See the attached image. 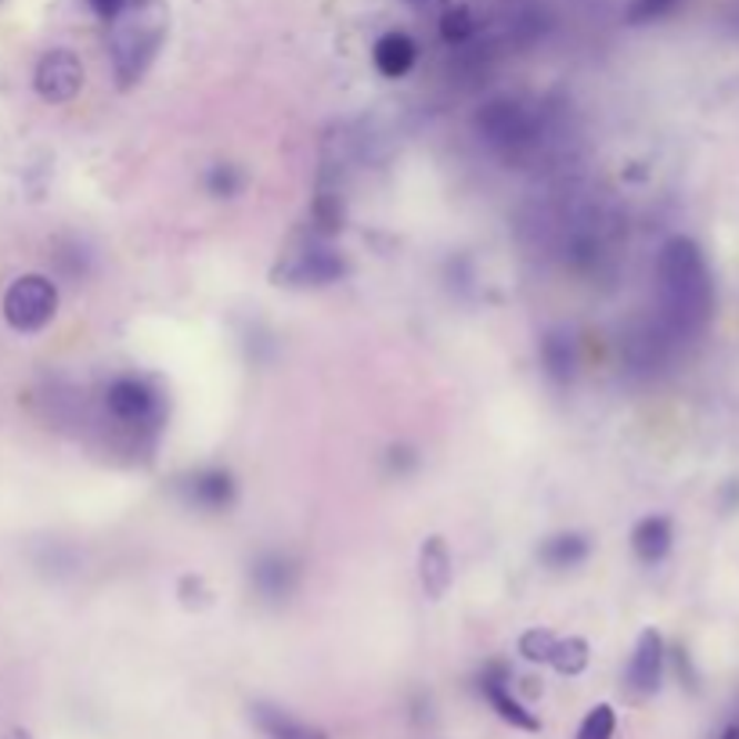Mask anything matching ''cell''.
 Here are the masks:
<instances>
[{"label":"cell","mask_w":739,"mask_h":739,"mask_svg":"<svg viewBox=\"0 0 739 739\" xmlns=\"http://www.w3.org/2000/svg\"><path fill=\"white\" fill-rule=\"evenodd\" d=\"M253 721L267 739H328L325 729L311 726V721H300L296 715L282 711V707L274 703H253Z\"/></svg>","instance_id":"4fadbf2b"},{"label":"cell","mask_w":739,"mask_h":739,"mask_svg":"<svg viewBox=\"0 0 739 739\" xmlns=\"http://www.w3.org/2000/svg\"><path fill=\"white\" fill-rule=\"evenodd\" d=\"M541 563L553 570H574L588 559V538L585 534H556L541 545Z\"/></svg>","instance_id":"e0dca14e"},{"label":"cell","mask_w":739,"mask_h":739,"mask_svg":"<svg viewBox=\"0 0 739 739\" xmlns=\"http://www.w3.org/2000/svg\"><path fill=\"white\" fill-rule=\"evenodd\" d=\"M452 553H447V541L441 538V534H433V538H426L423 553H418V581H423L426 596L429 599H444L447 588H452Z\"/></svg>","instance_id":"7c38bea8"},{"label":"cell","mask_w":739,"mask_h":739,"mask_svg":"<svg viewBox=\"0 0 739 739\" xmlns=\"http://www.w3.org/2000/svg\"><path fill=\"white\" fill-rule=\"evenodd\" d=\"M105 408L112 412L115 423H123V426H149V423H155V415H159V397L144 379L123 375V379L109 383Z\"/></svg>","instance_id":"5b68a950"},{"label":"cell","mask_w":739,"mask_h":739,"mask_svg":"<svg viewBox=\"0 0 739 739\" xmlns=\"http://www.w3.org/2000/svg\"><path fill=\"white\" fill-rule=\"evenodd\" d=\"M159 40H163V26L149 22V19H134V22H120L115 19V33H112V62H115V77L123 87L144 77V69L159 51Z\"/></svg>","instance_id":"3957f363"},{"label":"cell","mask_w":739,"mask_h":739,"mask_svg":"<svg viewBox=\"0 0 739 739\" xmlns=\"http://www.w3.org/2000/svg\"><path fill=\"white\" fill-rule=\"evenodd\" d=\"M346 260L328 250V245H311V250L296 253L288 264L282 267V279L285 282H300V285H332V282H343L346 279Z\"/></svg>","instance_id":"ba28073f"},{"label":"cell","mask_w":739,"mask_h":739,"mask_svg":"<svg viewBox=\"0 0 739 739\" xmlns=\"http://www.w3.org/2000/svg\"><path fill=\"white\" fill-rule=\"evenodd\" d=\"M33 87H37V94L43 101H51V105H65V101L77 98L80 87H83V62L72 51L54 48L37 62Z\"/></svg>","instance_id":"277c9868"},{"label":"cell","mask_w":739,"mask_h":739,"mask_svg":"<svg viewBox=\"0 0 739 739\" xmlns=\"http://www.w3.org/2000/svg\"><path fill=\"white\" fill-rule=\"evenodd\" d=\"M372 58H375V69H379L386 80H401V77H408L412 72L418 48H415V40L408 33H386V37L375 40Z\"/></svg>","instance_id":"9a60e30c"},{"label":"cell","mask_w":739,"mask_h":739,"mask_svg":"<svg viewBox=\"0 0 739 739\" xmlns=\"http://www.w3.org/2000/svg\"><path fill=\"white\" fill-rule=\"evenodd\" d=\"M412 4H423V0H412Z\"/></svg>","instance_id":"83f0119b"},{"label":"cell","mask_w":739,"mask_h":739,"mask_svg":"<svg viewBox=\"0 0 739 739\" xmlns=\"http://www.w3.org/2000/svg\"><path fill=\"white\" fill-rule=\"evenodd\" d=\"M314 224L325 231V235H336V231L343 227V202L340 195L332 192H322L314 199Z\"/></svg>","instance_id":"603a6c76"},{"label":"cell","mask_w":739,"mask_h":739,"mask_svg":"<svg viewBox=\"0 0 739 739\" xmlns=\"http://www.w3.org/2000/svg\"><path fill=\"white\" fill-rule=\"evenodd\" d=\"M4 739H33V736H29V732H22V729H14V732H8Z\"/></svg>","instance_id":"4316f807"},{"label":"cell","mask_w":739,"mask_h":739,"mask_svg":"<svg viewBox=\"0 0 739 739\" xmlns=\"http://www.w3.org/2000/svg\"><path fill=\"white\" fill-rule=\"evenodd\" d=\"M476 126L480 134L498 144V149H513V144L530 138V115L516 105V101H490L484 105V112L476 115Z\"/></svg>","instance_id":"30bf717a"},{"label":"cell","mask_w":739,"mask_h":739,"mask_svg":"<svg viewBox=\"0 0 739 739\" xmlns=\"http://www.w3.org/2000/svg\"><path fill=\"white\" fill-rule=\"evenodd\" d=\"M721 739H739V726H729L726 732H721Z\"/></svg>","instance_id":"484cf974"},{"label":"cell","mask_w":739,"mask_h":739,"mask_svg":"<svg viewBox=\"0 0 739 739\" xmlns=\"http://www.w3.org/2000/svg\"><path fill=\"white\" fill-rule=\"evenodd\" d=\"M675 4H678V0H631V8H628V22H635V26L654 22V19H660V14H668Z\"/></svg>","instance_id":"cb8c5ba5"},{"label":"cell","mask_w":739,"mask_h":739,"mask_svg":"<svg viewBox=\"0 0 739 739\" xmlns=\"http://www.w3.org/2000/svg\"><path fill=\"white\" fill-rule=\"evenodd\" d=\"M671 545H675V527L668 516H646L631 530V553L642 563H649V567L660 559H668Z\"/></svg>","instance_id":"5bb4252c"},{"label":"cell","mask_w":739,"mask_h":739,"mask_svg":"<svg viewBox=\"0 0 739 739\" xmlns=\"http://www.w3.org/2000/svg\"><path fill=\"white\" fill-rule=\"evenodd\" d=\"M480 692L487 697V703L495 707L502 721H509L513 729H524V732H538L541 721L534 718L524 703H519V697L513 692V675L505 664H490V668L480 675Z\"/></svg>","instance_id":"8992f818"},{"label":"cell","mask_w":739,"mask_h":739,"mask_svg":"<svg viewBox=\"0 0 739 739\" xmlns=\"http://www.w3.org/2000/svg\"><path fill=\"white\" fill-rule=\"evenodd\" d=\"M541 365L548 372V379L556 383H570L577 372V346L567 328H553L541 340Z\"/></svg>","instance_id":"2e32d148"},{"label":"cell","mask_w":739,"mask_h":739,"mask_svg":"<svg viewBox=\"0 0 739 739\" xmlns=\"http://www.w3.org/2000/svg\"><path fill=\"white\" fill-rule=\"evenodd\" d=\"M588 660H591V649H588V642L581 639V635H570V639H556L553 657H548V664H553V668H556L559 675H567V678L581 675V671L588 668Z\"/></svg>","instance_id":"ac0fdd59"},{"label":"cell","mask_w":739,"mask_h":739,"mask_svg":"<svg viewBox=\"0 0 739 739\" xmlns=\"http://www.w3.org/2000/svg\"><path fill=\"white\" fill-rule=\"evenodd\" d=\"M245 188V173L235 163H213L206 170V192L216 199H235Z\"/></svg>","instance_id":"d6986e66"},{"label":"cell","mask_w":739,"mask_h":739,"mask_svg":"<svg viewBox=\"0 0 739 739\" xmlns=\"http://www.w3.org/2000/svg\"><path fill=\"white\" fill-rule=\"evenodd\" d=\"M657 282H660V307L668 325L678 332H697L707 314H711L715 288H711V271L700 253V245L675 235L664 242L660 260H657Z\"/></svg>","instance_id":"6da1fadb"},{"label":"cell","mask_w":739,"mask_h":739,"mask_svg":"<svg viewBox=\"0 0 739 739\" xmlns=\"http://www.w3.org/2000/svg\"><path fill=\"white\" fill-rule=\"evenodd\" d=\"M664 660H668V649L657 628H646L635 642V654L628 664V686L635 697H654L664 682Z\"/></svg>","instance_id":"52a82bcc"},{"label":"cell","mask_w":739,"mask_h":739,"mask_svg":"<svg viewBox=\"0 0 739 739\" xmlns=\"http://www.w3.org/2000/svg\"><path fill=\"white\" fill-rule=\"evenodd\" d=\"M617 732V715L610 703H599L591 707V711L585 715L581 729H577V739H614Z\"/></svg>","instance_id":"44dd1931"},{"label":"cell","mask_w":739,"mask_h":739,"mask_svg":"<svg viewBox=\"0 0 739 739\" xmlns=\"http://www.w3.org/2000/svg\"><path fill=\"white\" fill-rule=\"evenodd\" d=\"M250 581H253V588H256L264 599L279 603V599L293 596V588H296V581H300V567H296V563L288 559V556H282V553H264V556L253 563Z\"/></svg>","instance_id":"8fae6325"},{"label":"cell","mask_w":739,"mask_h":739,"mask_svg":"<svg viewBox=\"0 0 739 739\" xmlns=\"http://www.w3.org/2000/svg\"><path fill=\"white\" fill-rule=\"evenodd\" d=\"M58 314V288L43 274H22L4 293V317L14 332H40Z\"/></svg>","instance_id":"7a4b0ae2"},{"label":"cell","mask_w":739,"mask_h":739,"mask_svg":"<svg viewBox=\"0 0 739 739\" xmlns=\"http://www.w3.org/2000/svg\"><path fill=\"white\" fill-rule=\"evenodd\" d=\"M473 33H476V19H473V11L466 4H455V8H447L441 14V37L447 43H466Z\"/></svg>","instance_id":"ffe728a7"},{"label":"cell","mask_w":739,"mask_h":739,"mask_svg":"<svg viewBox=\"0 0 739 739\" xmlns=\"http://www.w3.org/2000/svg\"><path fill=\"white\" fill-rule=\"evenodd\" d=\"M553 646H556V635L548 628H530L519 635V657H524L527 664H548Z\"/></svg>","instance_id":"7402d4cb"},{"label":"cell","mask_w":739,"mask_h":739,"mask_svg":"<svg viewBox=\"0 0 739 739\" xmlns=\"http://www.w3.org/2000/svg\"><path fill=\"white\" fill-rule=\"evenodd\" d=\"M87 4H91V11L101 22H115L130 8V0H87Z\"/></svg>","instance_id":"d4e9b609"},{"label":"cell","mask_w":739,"mask_h":739,"mask_svg":"<svg viewBox=\"0 0 739 739\" xmlns=\"http://www.w3.org/2000/svg\"><path fill=\"white\" fill-rule=\"evenodd\" d=\"M181 495L188 505L206 513H224L235 505V476L227 469H199L181 480Z\"/></svg>","instance_id":"9c48e42d"}]
</instances>
